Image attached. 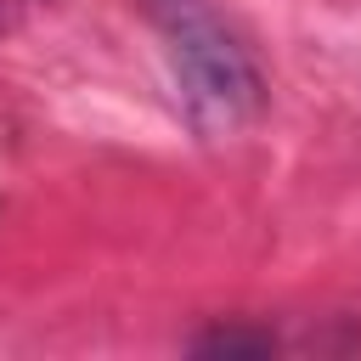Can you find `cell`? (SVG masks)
Returning a JSON list of instances; mask_svg holds the SVG:
<instances>
[{
  "label": "cell",
  "instance_id": "1",
  "mask_svg": "<svg viewBox=\"0 0 361 361\" xmlns=\"http://www.w3.org/2000/svg\"><path fill=\"white\" fill-rule=\"evenodd\" d=\"M147 23L197 141H231L265 113V73L214 0H147Z\"/></svg>",
  "mask_w": 361,
  "mask_h": 361
}]
</instances>
